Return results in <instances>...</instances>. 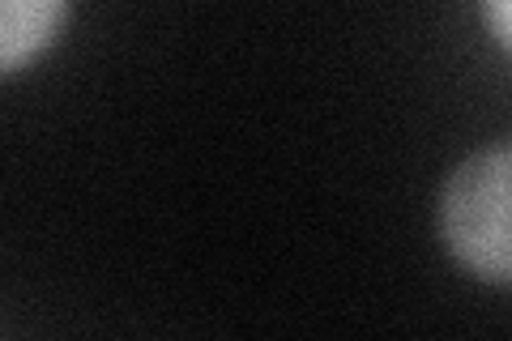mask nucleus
Listing matches in <instances>:
<instances>
[{
    "instance_id": "obj_1",
    "label": "nucleus",
    "mask_w": 512,
    "mask_h": 341,
    "mask_svg": "<svg viewBox=\"0 0 512 341\" xmlns=\"http://www.w3.org/2000/svg\"><path fill=\"white\" fill-rule=\"evenodd\" d=\"M440 231L470 273L512 286V145L461 162L440 201Z\"/></svg>"
},
{
    "instance_id": "obj_2",
    "label": "nucleus",
    "mask_w": 512,
    "mask_h": 341,
    "mask_svg": "<svg viewBox=\"0 0 512 341\" xmlns=\"http://www.w3.org/2000/svg\"><path fill=\"white\" fill-rule=\"evenodd\" d=\"M64 0H0V69L18 73L52 43Z\"/></svg>"
},
{
    "instance_id": "obj_3",
    "label": "nucleus",
    "mask_w": 512,
    "mask_h": 341,
    "mask_svg": "<svg viewBox=\"0 0 512 341\" xmlns=\"http://www.w3.org/2000/svg\"><path fill=\"white\" fill-rule=\"evenodd\" d=\"M487 22L491 35L512 52V0H487Z\"/></svg>"
}]
</instances>
